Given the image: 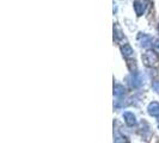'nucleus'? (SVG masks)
<instances>
[{
    "label": "nucleus",
    "mask_w": 159,
    "mask_h": 143,
    "mask_svg": "<svg viewBox=\"0 0 159 143\" xmlns=\"http://www.w3.org/2000/svg\"><path fill=\"white\" fill-rule=\"evenodd\" d=\"M142 61L145 63V66L147 67H153L157 62H158V55L154 50H147L144 55H142Z\"/></svg>",
    "instance_id": "f257e3e1"
},
{
    "label": "nucleus",
    "mask_w": 159,
    "mask_h": 143,
    "mask_svg": "<svg viewBox=\"0 0 159 143\" xmlns=\"http://www.w3.org/2000/svg\"><path fill=\"white\" fill-rule=\"evenodd\" d=\"M123 118H124L126 124L129 125V127H133V125H135V123H136V117H135V115L132 113V112H124V113H123Z\"/></svg>",
    "instance_id": "f03ea898"
},
{
    "label": "nucleus",
    "mask_w": 159,
    "mask_h": 143,
    "mask_svg": "<svg viewBox=\"0 0 159 143\" xmlns=\"http://www.w3.org/2000/svg\"><path fill=\"white\" fill-rule=\"evenodd\" d=\"M134 10L138 16H141L145 11V2L142 0H135L134 1Z\"/></svg>",
    "instance_id": "7ed1b4c3"
},
{
    "label": "nucleus",
    "mask_w": 159,
    "mask_h": 143,
    "mask_svg": "<svg viewBox=\"0 0 159 143\" xmlns=\"http://www.w3.org/2000/svg\"><path fill=\"white\" fill-rule=\"evenodd\" d=\"M148 113L151 116H154V117H159V104L158 103H151L148 105Z\"/></svg>",
    "instance_id": "20e7f679"
},
{
    "label": "nucleus",
    "mask_w": 159,
    "mask_h": 143,
    "mask_svg": "<svg viewBox=\"0 0 159 143\" xmlns=\"http://www.w3.org/2000/svg\"><path fill=\"white\" fill-rule=\"evenodd\" d=\"M139 41H140V44L141 47H148L152 42V38L147 35H144V33H140L139 35Z\"/></svg>",
    "instance_id": "39448f33"
},
{
    "label": "nucleus",
    "mask_w": 159,
    "mask_h": 143,
    "mask_svg": "<svg viewBox=\"0 0 159 143\" xmlns=\"http://www.w3.org/2000/svg\"><path fill=\"white\" fill-rule=\"evenodd\" d=\"M121 50H122L123 56H126V57H129V56L133 55V49L128 43H124V45L121 47Z\"/></svg>",
    "instance_id": "423d86ee"
},
{
    "label": "nucleus",
    "mask_w": 159,
    "mask_h": 143,
    "mask_svg": "<svg viewBox=\"0 0 159 143\" xmlns=\"http://www.w3.org/2000/svg\"><path fill=\"white\" fill-rule=\"evenodd\" d=\"M114 94H115L116 97L123 96V94H124V87H123L122 85H116V86L114 87Z\"/></svg>",
    "instance_id": "0eeeda50"
},
{
    "label": "nucleus",
    "mask_w": 159,
    "mask_h": 143,
    "mask_svg": "<svg viewBox=\"0 0 159 143\" xmlns=\"http://www.w3.org/2000/svg\"><path fill=\"white\" fill-rule=\"evenodd\" d=\"M132 80H133V81H132V86H134V87H139V86H141V84H142L141 76H140V75L134 74V76H133Z\"/></svg>",
    "instance_id": "6e6552de"
},
{
    "label": "nucleus",
    "mask_w": 159,
    "mask_h": 143,
    "mask_svg": "<svg viewBox=\"0 0 159 143\" xmlns=\"http://www.w3.org/2000/svg\"><path fill=\"white\" fill-rule=\"evenodd\" d=\"M153 50L159 54V39H156V41H154V43H153Z\"/></svg>",
    "instance_id": "1a4fd4ad"
},
{
    "label": "nucleus",
    "mask_w": 159,
    "mask_h": 143,
    "mask_svg": "<svg viewBox=\"0 0 159 143\" xmlns=\"http://www.w3.org/2000/svg\"><path fill=\"white\" fill-rule=\"evenodd\" d=\"M115 143H126V141L122 137H117V139H115Z\"/></svg>",
    "instance_id": "9d476101"
},
{
    "label": "nucleus",
    "mask_w": 159,
    "mask_h": 143,
    "mask_svg": "<svg viewBox=\"0 0 159 143\" xmlns=\"http://www.w3.org/2000/svg\"><path fill=\"white\" fill-rule=\"evenodd\" d=\"M153 87H154V88H156V90L159 92V82H156V84L153 85Z\"/></svg>",
    "instance_id": "9b49d317"
},
{
    "label": "nucleus",
    "mask_w": 159,
    "mask_h": 143,
    "mask_svg": "<svg viewBox=\"0 0 159 143\" xmlns=\"http://www.w3.org/2000/svg\"><path fill=\"white\" fill-rule=\"evenodd\" d=\"M158 30H159V26H158Z\"/></svg>",
    "instance_id": "f8f14e48"
}]
</instances>
